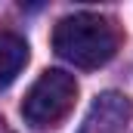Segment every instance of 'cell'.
Listing matches in <instances>:
<instances>
[{"mask_svg":"<svg viewBox=\"0 0 133 133\" xmlns=\"http://www.w3.org/2000/svg\"><path fill=\"white\" fill-rule=\"evenodd\" d=\"M121 34L99 12H74L53 28V50L77 68H99L118 53Z\"/></svg>","mask_w":133,"mask_h":133,"instance_id":"obj_1","label":"cell"},{"mask_svg":"<svg viewBox=\"0 0 133 133\" xmlns=\"http://www.w3.org/2000/svg\"><path fill=\"white\" fill-rule=\"evenodd\" d=\"M0 133H12V127H9V124H6L3 118H0Z\"/></svg>","mask_w":133,"mask_h":133,"instance_id":"obj_5","label":"cell"},{"mask_svg":"<svg viewBox=\"0 0 133 133\" xmlns=\"http://www.w3.org/2000/svg\"><path fill=\"white\" fill-rule=\"evenodd\" d=\"M130 115H133V105L124 93H115V90L99 93L77 133H124Z\"/></svg>","mask_w":133,"mask_h":133,"instance_id":"obj_3","label":"cell"},{"mask_svg":"<svg viewBox=\"0 0 133 133\" xmlns=\"http://www.w3.org/2000/svg\"><path fill=\"white\" fill-rule=\"evenodd\" d=\"M77 99V84L68 71L59 68H50L43 71L37 81L31 84L28 96L22 102V118L31 124L34 130H46V127H56Z\"/></svg>","mask_w":133,"mask_h":133,"instance_id":"obj_2","label":"cell"},{"mask_svg":"<svg viewBox=\"0 0 133 133\" xmlns=\"http://www.w3.org/2000/svg\"><path fill=\"white\" fill-rule=\"evenodd\" d=\"M28 62V43L12 31H0V90L16 81Z\"/></svg>","mask_w":133,"mask_h":133,"instance_id":"obj_4","label":"cell"}]
</instances>
